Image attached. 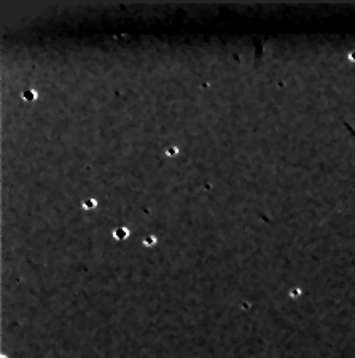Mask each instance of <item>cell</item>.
Masks as SVG:
<instances>
[{
    "instance_id": "cell-1",
    "label": "cell",
    "mask_w": 355,
    "mask_h": 358,
    "mask_svg": "<svg viewBox=\"0 0 355 358\" xmlns=\"http://www.w3.org/2000/svg\"><path fill=\"white\" fill-rule=\"evenodd\" d=\"M167 153H169V156H174V155H177V153H178V150H177V148H169V150H167Z\"/></svg>"
},
{
    "instance_id": "cell-2",
    "label": "cell",
    "mask_w": 355,
    "mask_h": 358,
    "mask_svg": "<svg viewBox=\"0 0 355 358\" xmlns=\"http://www.w3.org/2000/svg\"><path fill=\"white\" fill-rule=\"evenodd\" d=\"M24 97H26L27 100H30V99H34V94H32V92H27V94L24 95Z\"/></svg>"
}]
</instances>
